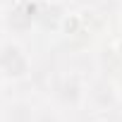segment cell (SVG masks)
Listing matches in <instances>:
<instances>
[{"label":"cell","mask_w":122,"mask_h":122,"mask_svg":"<svg viewBox=\"0 0 122 122\" xmlns=\"http://www.w3.org/2000/svg\"><path fill=\"white\" fill-rule=\"evenodd\" d=\"M86 84L89 79L79 70H60V72H53L48 81V91L57 108L77 112V110H84L86 105Z\"/></svg>","instance_id":"obj_1"},{"label":"cell","mask_w":122,"mask_h":122,"mask_svg":"<svg viewBox=\"0 0 122 122\" xmlns=\"http://www.w3.org/2000/svg\"><path fill=\"white\" fill-rule=\"evenodd\" d=\"M120 105H122V91L117 89L115 79H108L105 74H98L89 79L86 84V112H93L96 117H120Z\"/></svg>","instance_id":"obj_2"},{"label":"cell","mask_w":122,"mask_h":122,"mask_svg":"<svg viewBox=\"0 0 122 122\" xmlns=\"http://www.w3.org/2000/svg\"><path fill=\"white\" fill-rule=\"evenodd\" d=\"M31 74H34V65L26 48L17 38H3L0 41V77L5 81L19 84L31 79Z\"/></svg>","instance_id":"obj_3"},{"label":"cell","mask_w":122,"mask_h":122,"mask_svg":"<svg viewBox=\"0 0 122 122\" xmlns=\"http://www.w3.org/2000/svg\"><path fill=\"white\" fill-rule=\"evenodd\" d=\"M36 10H38V3H34V0H15V3H10L0 12L5 31H10L12 36H26L36 26Z\"/></svg>","instance_id":"obj_4"},{"label":"cell","mask_w":122,"mask_h":122,"mask_svg":"<svg viewBox=\"0 0 122 122\" xmlns=\"http://www.w3.org/2000/svg\"><path fill=\"white\" fill-rule=\"evenodd\" d=\"M36 105L26 98H15L7 101L0 110V122H34Z\"/></svg>","instance_id":"obj_5"},{"label":"cell","mask_w":122,"mask_h":122,"mask_svg":"<svg viewBox=\"0 0 122 122\" xmlns=\"http://www.w3.org/2000/svg\"><path fill=\"white\" fill-rule=\"evenodd\" d=\"M34 122H65V120L60 115L57 105H43V108H36Z\"/></svg>","instance_id":"obj_6"},{"label":"cell","mask_w":122,"mask_h":122,"mask_svg":"<svg viewBox=\"0 0 122 122\" xmlns=\"http://www.w3.org/2000/svg\"><path fill=\"white\" fill-rule=\"evenodd\" d=\"M3 31H5V24H3V15H0V41H3Z\"/></svg>","instance_id":"obj_7"},{"label":"cell","mask_w":122,"mask_h":122,"mask_svg":"<svg viewBox=\"0 0 122 122\" xmlns=\"http://www.w3.org/2000/svg\"><path fill=\"white\" fill-rule=\"evenodd\" d=\"M115 81H117V89H120V91H122V74H120V77H117V79H115Z\"/></svg>","instance_id":"obj_8"},{"label":"cell","mask_w":122,"mask_h":122,"mask_svg":"<svg viewBox=\"0 0 122 122\" xmlns=\"http://www.w3.org/2000/svg\"><path fill=\"white\" fill-rule=\"evenodd\" d=\"M120 122H122V112H120Z\"/></svg>","instance_id":"obj_9"}]
</instances>
